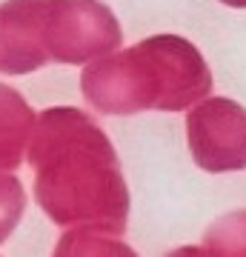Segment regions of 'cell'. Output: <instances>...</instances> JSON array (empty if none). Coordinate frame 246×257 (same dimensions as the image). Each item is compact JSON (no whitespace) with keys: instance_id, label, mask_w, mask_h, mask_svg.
<instances>
[{"instance_id":"obj_1","label":"cell","mask_w":246,"mask_h":257,"mask_svg":"<svg viewBox=\"0 0 246 257\" xmlns=\"http://www.w3.org/2000/svg\"><path fill=\"white\" fill-rule=\"evenodd\" d=\"M35 169V200L63 229L123 234L129 220V189L118 152L95 120L74 106L37 114L29 140Z\"/></svg>"},{"instance_id":"obj_2","label":"cell","mask_w":246,"mask_h":257,"mask_svg":"<svg viewBox=\"0 0 246 257\" xmlns=\"http://www.w3.org/2000/svg\"><path fill=\"white\" fill-rule=\"evenodd\" d=\"M212 72L195 43L178 35L146 37L98 57L80 74V92L103 114L183 111L212 94Z\"/></svg>"},{"instance_id":"obj_6","label":"cell","mask_w":246,"mask_h":257,"mask_svg":"<svg viewBox=\"0 0 246 257\" xmlns=\"http://www.w3.org/2000/svg\"><path fill=\"white\" fill-rule=\"evenodd\" d=\"M55 254H135L132 248L120 240V234L95 229H72L60 237Z\"/></svg>"},{"instance_id":"obj_4","label":"cell","mask_w":246,"mask_h":257,"mask_svg":"<svg viewBox=\"0 0 246 257\" xmlns=\"http://www.w3.org/2000/svg\"><path fill=\"white\" fill-rule=\"evenodd\" d=\"M186 143L192 160L203 172L246 169V109L229 97H203L189 109Z\"/></svg>"},{"instance_id":"obj_8","label":"cell","mask_w":246,"mask_h":257,"mask_svg":"<svg viewBox=\"0 0 246 257\" xmlns=\"http://www.w3.org/2000/svg\"><path fill=\"white\" fill-rule=\"evenodd\" d=\"M26 209V192L18 177L0 172V246L9 240V234L18 229L20 217Z\"/></svg>"},{"instance_id":"obj_7","label":"cell","mask_w":246,"mask_h":257,"mask_svg":"<svg viewBox=\"0 0 246 257\" xmlns=\"http://www.w3.org/2000/svg\"><path fill=\"white\" fill-rule=\"evenodd\" d=\"M206 248L220 254H246V211H235L220 217L215 226H209Z\"/></svg>"},{"instance_id":"obj_9","label":"cell","mask_w":246,"mask_h":257,"mask_svg":"<svg viewBox=\"0 0 246 257\" xmlns=\"http://www.w3.org/2000/svg\"><path fill=\"white\" fill-rule=\"evenodd\" d=\"M220 3L229 9H246V0H220Z\"/></svg>"},{"instance_id":"obj_3","label":"cell","mask_w":246,"mask_h":257,"mask_svg":"<svg viewBox=\"0 0 246 257\" xmlns=\"http://www.w3.org/2000/svg\"><path fill=\"white\" fill-rule=\"evenodd\" d=\"M123 32L101 0H6L0 6V72L46 63H92L120 46Z\"/></svg>"},{"instance_id":"obj_5","label":"cell","mask_w":246,"mask_h":257,"mask_svg":"<svg viewBox=\"0 0 246 257\" xmlns=\"http://www.w3.org/2000/svg\"><path fill=\"white\" fill-rule=\"evenodd\" d=\"M37 114L26 97L0 83V172H12L29 155V140L35 132Z\"/></svg>"}]
</instances>
